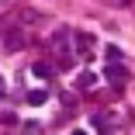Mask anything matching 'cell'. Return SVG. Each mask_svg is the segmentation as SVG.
Returning a JSON list of instances; mask_svg holds the SVG:
<instances>
[{"instance_id":"cell-1","label":"cell","mask_w":135,"mask_h":135,"mask_svg":"<svg viewBox=\"0 0 135 135\" xmlns=\"http://www.w3.org/2000/svg\"><path fill=\"white\" fill-rule=\"evenodd\" d=\"M104 73H107V80H114V83H125V80H128V69H125V66H118V62H111Z\"/></svg>"},{"instance_id":"cell-2","label":"cell","mask_w":135,"mask_h":135,"mask_svg":"<svg viewBox=\"0 0 135 135\" xmlns=\"http://www.w3.org/2000/svg\"><path fill=\"white\" fill-rule=\"evenodd\" d=\"M4 45H7L11 52H17V49L24 45V42H21V31H7V42H4Z\"/></svg>"},{"instance_id":"cell-3","label":"cell","mask_w":135,"mask_h":135,"mask_svg":"<svg viewBox=\"0 0 135 135\" xmlns=\"http://www.w3.org/2000/svg\"><path fill=\"white\" fill-rule=\"evenodd\" d=\"M31 73H35L38 80H49V76H52V66H49V62H35V66H31Z\"/></svg>"},{"instance_id":"cell-4","label":"cell","mask_w":135,"mask_h":135,"mask_svg":"<svg viewBox=\"0 0 135 135\" xmlns=\"http://www.w3.org/2000/svg\"><path fill=\"white\" fill-rule=\"evenodd\" d=\"M45 97H49L45 90H31V94H28V104H35V107H38V104H45Z\"/></svg>"},{"instance_id":"cell-5","label":"cell","mask_w":135,"mask_h":135,"mask_svg":"<svg viewBox=\"0 0 135 135\" xmlns=\"http://www.w3.org/2000/svg\"><path fill=\"white\" fill-rule=\"evenodd\" d=\"M94 83H97L94 73H80V80H76V87H94Z\"/></svg>"},{"instance_id":"cell-6","label":"cell","mask_w":135,"mask_h":135,"mask_svg":"<svg viewBox=\"0 0 135 135\" xmlns=\"http://www.w3.org/2000/svg\"><path fill=\"white\" fill-rule=\"evenodd\" d=\"M107 59H111V62H118V59H121V52H118L114 45H107Z\"/></svg>"},{"instance_id":"cell-7","label":"cell","mask_w":135,"mask_h":135,"mask_svg":"<svg viewBox=\"0 0 135 135\" xmlns=\"http://www.w3.org/2000/svg\"><path fill=\"white\" fill-rule=\"evenodd\" d=\"M24 125H28V128H24V135H38V125H35V121H24Z\"/></svg>"},{"instance_id":"cell-8","label":"cell","mask_w":135,"mask_h":135,"mask_svg":"<svg viewBox=\"0 0 135 135\" xmlns=\"http://www.w3.org/2000/svg\"><path fill=\"white\" fill-rule=\"evenodd\" d=\"M0 97H4V80H0Z\"/></svg>"},{"instance_id":"cell-9","label":"cell","mask_w":135,"mask_h":135,"mask_svg":"<svg viewBox=\"0 0 135 135\" xmlns=\"http://www.w3.org/2000/svg\"><path fill=\"white\" fill-rule=\"evenodd\" d=\"M73 135H87V132H80V128H76V132H73Z\"/></svg>"},{"instance_id":"cell-10","label":"cell","mask_w":135,"mask_h":135,"mask_svg":"<svg viewBox=\"0 0 135 135\" xmlns=\"http://www.w3.org/2000/svg\"><path fill=\"white\" fill-rule=\"evenodd\" d=\"M118 4H132V0H118Z\"/></svg>"}]
</instances>
